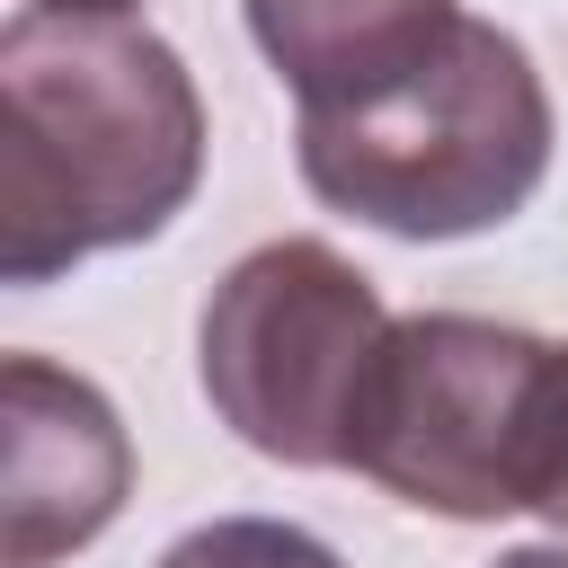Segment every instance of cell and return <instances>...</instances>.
<instances>
[{
  "label": "cell",
  "mask_w": 568,
  "mask_h": 568,
  "mask_svg": "<svg viewBox=\"0 0 568 568\" xmlns=\"http://www.w3.org/2000/svg\"><path fill=\"white\" fill-rule=\"evenodd\" d=\"M204 178L186 62L124 18L27 9L0 36V275L53 284L169 231Z\"/></svg>",
  "instance_id": "1"
},
{
  "label": "cell",
  "mask_w": 568,
  "mask_h": 568,
  "mask_svg": "<svg viewBox=\"0 0 568 568\" xmlns=\"http://www.w3.org/2000/svg\"><path fill=\"white\" fill-rule=\"evenodd\" d=\"M550 169V98L532 53L462 18L408 80L302 115V178L320 204L399 231V240H470L532 204Z\"/></svg>",
  "instance_id": "2"
},
{
  "label": "cell",
  "mask_w": 568,
  "mask_h": 568,
  "mask_svg": "<svg viewBox=\"0 0 568 568\" xmlns=\"http://www.w3.org/2000/svg\"><path fill=\"white\" fill-rule=\"evenodd\" d=\"M550 426H559V346L470 311H417L390 320L364 373L346 470H364L399 506L497 524L515 506H541Z\"/></svg>",
  "instance_id": "3"
},
{
  "label": "cell",
  "mask_w": 568,
  "mask_h": 568,
  "mask_svg": "<svg viewBox=\"0 0 568 568\" xmlns=\"http://www.w3.org/2000/svg\"><path fill=\"white\" fill-rule=\"evenodd\" d=\"M382 337H390L382 293L328 240H266L213 284L195 364L213 417L248 453L293 470H346L355 399Z\"/></svg>",
  "instance_id": "4"
},
{
  "label": "cell",
  "mask_w": 568,
  "mask_h": 568,
  "mask_svg": "<svg viewBox=\"0 0 568 568\" xmlns=\"http://www.w3.org/2000/svg\"><path fill=\"white\" fill-rule=\"evenodd\" d=\"M0 559L44 568L80 541H98L133 488V444L98 382L9 355L0 364Z\"/></svg>",
  "instance_id": "5"
},
{
  "label": "cell",
  "mask_w": 568,
  "mask_h": 568,
  "mask_svg": "<svg viewBox=\"0 0 568 568\" xmlns=\"http://www.w3.org/2000/svg\"><path fill=\"white\" fill-rule=\"evenodd\" d=\"M453 27H462L453 0H248V36L284 71L302 115L408 80Z\"/></svg>",
  "instance_id": "6"
},
{
  "label": "cell",
  "mask_w": 568,
  "mask_h": 568,
  "mask_svg": "<svg viewBox=\"0 0 568 568\" xmlns=\"http://www.w3.org/2000/svg\"><path fill=\"white\" fill-rule=\"evenodd\" d=\"M160 568H346V559H337L320 532H302V524H275V515H222V524L169 541Z\"/></svg>",
  "instance_id": "7"
},
{
  "label": "cell",
  "mask_w": 568,
  "mask_h": 568,
  "mask_svg": "<svg viewBox=\"0 0 568 568\" xmlns=\"http://www.w3.org/2000/svg\"><path fill=\"white\" fill-rule=\"evenodd\" d=\"M541 515L568 532V346H559V426H550V488H541Z\"/></svg>",
  "instance_id": "8"
},
{
  "label": "cell",
  "mask_w": 568,
  "mask_h": 568,
  "mask_svg": "<svg viewBox=\"0 0 568 568\" xmlns=\"http://www.w3.org/2000/svg\"><path fill=\"white\" fill-rule=\"evenodd\" d=\"M27 9H89V18H124L133 0H27Z\"/></svg>",
  "instance_id": "9"
},
{
  "label": "cell",
  "mask_w": 568,
  "mask_h": 568,
  "mask_svg": "<svg viewBox=\"0 0 568 568\" xmlns=\"http://www.w3.org/2000/svg\"><path fill=\"white\" fill-rule=\"evenodd\" d=\"M497 568H568V550H506Z\"/></svg>",
  "instance_id": "10"
}]
</instances>
